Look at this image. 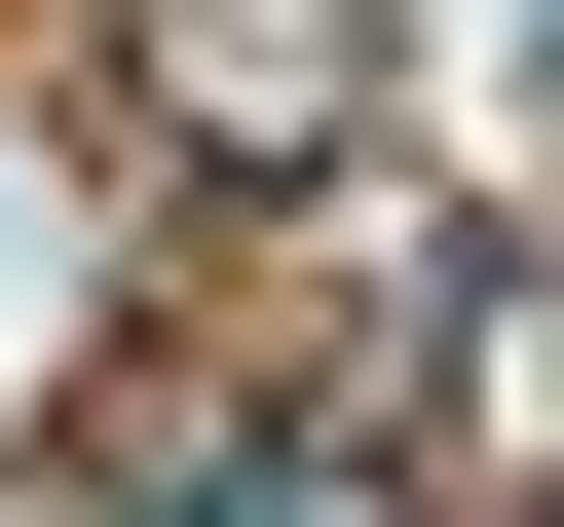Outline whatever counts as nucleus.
<instances>
[{
    "instance_id": "obj_2",
    "label": "nucleus",
    "mask_w": 564,
    "mask_h": 527,
    "mask_svg": "<svg viewBox=\"0 0 564 527\" xmlns=\"http://www.w3.org/2000/svg\"><path fill=\"white\" fill-rule=\"evenodd\" d=\"M226 527H377V490H226Z\"/></svg>"
},
{
    "instance_id": "obj_1",
    "label": "nucleus",
    "mask_w": 564,
    "mask_h": 527,
    "mask_svg": "<svg viewBox=\"0 0 564 527\" xmlns=\"http://www.w3.org/2000/svg\"><path fill=\"white\" fill-rule=\"evenodd\" d=\"M151 114L188 151H339L377 114V0H151Z\"/></svg>"
}]
</instances>
